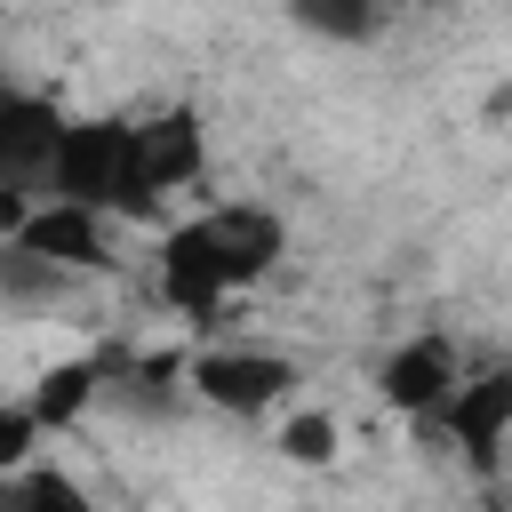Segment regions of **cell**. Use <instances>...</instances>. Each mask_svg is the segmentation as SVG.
Wrapping results in <instances>:
<instances>
[{
	"label": "cell",
	"instance_id": "1",
	"mask_svg": "<svg viewBox=\"0 0 512 512\" xmlns=\"http://www.w3.org/2000/svg\"><path fill=\"white\" fill-rule=\"evenodd\" d=\"M280 248H288V224H280L272 208L224 200V208H208V216H192V224L168 232V248H160V296H168L176 312L208 320L232 288L264 280V272L280 264Z\"/></svg>",
	"mask_w": 512,
	"mask_h": 512
},
{
	"label": "cell",
	"instance_id": "2",
	"mask_svg": "<svg viewBox=\"0 0 512 512\" xmlns=\"http://www.w3.org/2000/svg\"><path fill=\"white\" fill-rule=\"evenodd\" d=\"M48 200L88 216H128V120H64V144L48 160Z\"/></svg>",
	"mask_w": 512,
	"mask_h": 512
},
{
	"label": "cell",
	"instance_id": "3",
	"mask_svg": "<svg viewBox=\"0 0 512 512\" xmlns=\"http://www.w3.org/2000/svg\"><path fill=\"white\" fill-rule=\"evenodd\" d=\"M208 160V136H200V112H152L128 128V216H152L160 192L192 184Z\"/></svg>",
	"mask_w": 512,
	"mask_h": 512
},
{
	"label": "cell",
	"instance_id": "4",
	"mask_svg": "<svg viewBox=\"0 0 512 512\" xmlns=\"http://www.w3.org/2000/svg\"><path fill=\"white\" fill-rule=\"evenodd\" d=\"M184 384H192V400H208V408H224V416H264V408L288 400L296 368H288L280 352L232 344V352H200V360H184Z\"/></svg>",
	"mask_w": 512,
	"mask_h": 512
},
{
	"label": "cell",
	"instance_id": "5",
	"mask_svg": "<svg viewBox=\"0 0 512 512\" xmlns=\"http://www.w3.org/2000/svg\"><path fill=\"white\" fill-rule=\"evenodd\" d=\"M64 144V112L32 88H0V192H48V160Z\"/></svg>",
	"mask_w": 512,
	"mask_h": 512
},
{
	"label": "cell",
	"instance_id": "6",
	"mask_svg": "<svg viewBox=\"0 0 512 512\" xmlns=\"http://www.w3.org/2000/svg\"><path fill=\"white\" fill-rule=\"evenodd\" d=\"M432 424L456 432V448H464L472 472H504V440H512V368H488V376L456 384Z\"/></svg>",
	"mask_w": 512,
	"mask_h": 512
},
{
	"label": "cell",
	"instance_id": "7",
	"mask_svg": "<svg viewBox=\"0 0 512 512\" xmlns=\"http://www.w3.org/2000/svg\"><path fill=\"white\" fill-rule=\"evenodd\" d=\"M376 392H384L400 416H424V424H432V416L448 408V392H456V344H448L440 328L392 344L384 368H376Z\"/></svg>",
	"mask_w": 512,
	"mask_h": 512
},
{
	"label": "cell",
	"instance_id": "8",
	"mask_svg": "<svg viewBox=\"0 0 512 512\" xmlns=\"http://www.w3.org/2000/svg\"><path fill=\"white\" fill-rule=\"evenodd\" d=\"M8 248H24V256H40V264H56V272H72V280L112 264V256H104V216H88V208H56V200H40Z\"/></svg>",
	"mask_w": 512,
	"mask_h": 512
},
{
	"label": "cell",
	"instance_id": "9",
	"mask_svg": "<svg viewBox=\"0 0 512 512\" xmlns=\"http://www.w3.org/2000/svg\"><path fill=\"white\" fill-rule=\"evenodd\" d=\"M104 392V368L96 360H56V368H40V384H32V424L40 432H56V424H72V416H88V400Z\"/></svg>",
	"mask_w": 512,
	"mask_h": 512
},
{
	"label": "cell",
	"instance_id": "10",
	"mask_svg": "<svg viewBox=\"0 0 512 512\" xmlns=\"http://www.w3.org/2000/svg\"><path fill=\"white\" fill-rule=\"evenodd\" d=\"M64 296H72V272H56V264H40V256H24V248L0 240V304L48 312V304H64Z\"/></svg>",
	"mask_w": 512,
	"mask_h": 512
},
{
	"label": "cell",
	"instance_id": "11",
	"mask_svg": "<svg viewBox=\"0 0 512 512\" xmlns=\"http://www.w3.org/2000/svg\"><path fill=\"white\" fill-rule=\"evenodd\" d=\"M288 16H296L312 40H376V24H384L368 0H296Z\"/></svg>",
	"mask_w": 512,
	"mask_h": 512
},
{
	"label": "cell",
	"instance_id": "12",
	"mask_svg": "<svg viewBox=\"0 0 512 512\" xmlns=\"http://www.w3.org/2000/svg\"><path fill=\"white\" fill-rule=\"evenodd\" d=\"M16 496H24V512H96V496H88L72 472H56V464L16 472Z\"/></svg>",
	"mask_w": 512,
	"mask_h": 512
},
{
	"label": "cell",
	"instance_id": "13",
	"mask_svg": "<svg viewBox=\"0 0 512 512\" xmlns=\"http://www.w3.org/2000/svg\"><path fill=\"white\" fill-rule=\"evenodd\" d=\"M336 440H344V432H336V416H328V408H304V416H288V424H280V456H288V464H328V456H336Z\"/></svg>",
	"mask_w": 512,
	"mask_h": 512
},
{
	"label": "cell",
	"instance_id": "14",
	"mask_svg": "<svg viewBox=\"0 0 512 512\" xmlns=\"http://www.w3.org/2000/svg\"><path fill=\"white\" fill-rule=\"evenodd\" d=\"M176 376H184V360H136V368L120 376V400L144 408V416H168V408H176V392H168Z\"/></svg>",
	"mask_w": 512,
	"mask_h": 512
},
{
	"label": "cell",
	"instance_id": "15",
	"mask_svg": "<svg viewBox=\"0 0 512 512\" xmlns=\"http://www.w3.org/2000/svg\"><path fill=\"white\" fill-rule=\"evenodd\" d=\"M32 448H40V424H32V408H24V400H16V408H0V480L32 472Z\"/></svg>",
	"mask_w": 512,
	"mask_h": 512
},
{
	"label": "cell",
	"instance_id": "16",
	"mask_svg": "<svg viewBox=\"0 0 512 512\" xmlns=\"http://www.w3.org/2000/svg\"><path fill=\"white\" fill-rule=\"evenodd\" d=\"M0 512H24V496H16V480H0Z\"/></svg>",
	"mask_w": 512,
	"mask_h": 512
},
{
	"label": "cell",
	"instance_id": "17",
	"mask_svg": "<svg viewBox=\"0 0 512 512\" xmlns=\"http://www.w3.org/2000/svg\"><path fill=\"white\" fill-rule=\"evenodd\" d=\"M504 472H512V440H504Z\"/></svg>",
	"mask_w": 512,
	"mask_h": 512
}]
</instances>
